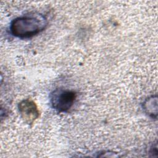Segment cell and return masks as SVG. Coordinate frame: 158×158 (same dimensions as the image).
<instances>
[{
	"label": "cell",
	"instance_id": "cell-2",
	"mask_svg": "<svg viewBox=\"0 0 158 158\" xmlns=\"http://www.w3.org/2000/svg\"><path fill=\"white\" fill-rule=\"evenodd\" d=\"M75 99V92L68 89H56L50 95L52 107L59 112L69 110L73 106Z\"/></svg>",
	"mask_w": 158,
	"mask_h": 158
},
{
	"label": "cell",
	"instance_id": "cell-3",
	"mask_svg": "<svg viewBox=\"0 0 158 158\" xmlns=\"http://www.w3.org/2000/svg\"><path fill=\"white\" fill-rule=\"evenodd\" d=\"M19 109L22 118L28 124L33 123L39 117L40 112L36 104L28 99L19 103Z\"/></svg>",
	"mask_w": 158,
	"mask_h": 158
},
{
	"label": "cell",
	"instance_id": "cell-4",
	"mask_svg": "<svg viewBox=\"0 0 158 158\" xmlns=\"http://www.w3.org/2000/svg\"><path fill=\"white\" fill-rule=\"evenodd\" d=\"M143 108L149 116L152 118H156L157 113V96H152L148 98L143 104Z\"/></svg>",
	"mask_w": 158,
	"mask_h": 158
},
{
	"label": "cell",
	"instance_id": "cell-1",
	"mask_svg": "<svg viewBox=\"0 0 158 158\" xmlns=\"http://www.w3.org/2000/svg\"><path fill=\"white\" fill-rule=\"evenodd\" d=\"M47 20L42 15H30L16 18L10 24V30L15 36L24 38L33 36L47 25Z\"/></svg>",
	"mask_w": 158,
	"mask_h": 158
}]
</instances>
